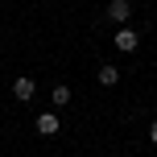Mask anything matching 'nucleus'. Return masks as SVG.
Returning <instances> with one entry per match:
<instances>
[{"label": "nucleus", "mask_w": 157, "mask_h": 157, "mask_svg": "<svg viewBox=\"0 0 157 157\" xmlns=\"http://www.w3.org/2000/svg\"><path fill=\"white\" fill-rule=\"evenodd\" d=\"M99 83H103V87H116V83H120V71H116L112 62H103V66H99Z\"/></svg>", "instance_id": "5"}, {"label": "nucleus", "mask_w": 157, "mask_h": 157, "mask_svg": "<svg viewBox=\"0 0 157 157\" xmlns=\"http://www.w3.org/2000/svg\"><path fill=\"white\" fill-rule=\"evenodd\" d=\"M50 103H54V108H66V103H71V87H54V91H50Z\"/></svg>", "instance_id": "6"}, {"label": "nucleus", "mask_w": 157, "mask_h": 157, "mask_svg": "<svg viewBox=\"0 0 157 157\" xmlns=\"http://www.w3.org/2000/svg\"><path fill=\"white\" fill-rule=\"evenodd\" d=\"M136 46H141V37H136V29H120V33H116V50H124V54H132Z\"/></svg>", "instance_id": "3"}, {"label": "nucleus", "mask_w": 157, "mask_h": 157, "mask_svg": "<svg viewBox=\"0 0 157 157\" xmlns=\"http://www.w3.org/2000/svg\"><path fill=\"white\" fill-rule=\"evenodd\" d=\"M13 95H17L21 103H29L33 95H37V87H33V78H17V83H13Z\"/></svg>", "instance_id": "4"}, {"label": "nucleus", "mask_w": 157, "mask_h": 157, "mask_svg": "<svg viewBox=\"0 0 157 157\" xmlns=\"http://www.w3.org/2000/svg\"><path fill=\"white\" fill-rule=\"evenodd\" d=\"M149 141L157 145V120H153V124H149Z\"/></svg>", "instance_id": "7"}, {"label": "nucleus", "mask_w": 157, "mask_h": 157, "mask_svg": "<svg viewBox=\"0 0 157 157\" xmlns=\"http://www.w3.org/2000/svg\"><path fill=\"white\" fill-rule=\"evenodd\" d=\"M128 17H132V4H128V0H112V4H108V21L124 25Z\"/></svg>", "instance_id": "1"}, {"label": "nucleus", "mask_w": 157, "mask_h": 157, "mask_svg": "<svg viewBox=\"0 0 157 157\" xmlns=\"http://www.w3.org/2000/svg\"><path fill=\"white\" fill-rule=\"evenodd\" d=\"M58 128H62V120H58L54 112H41V116H37V132H41V136H54Z\"/></svg>", "instance_id": "2"}]
</instances>
